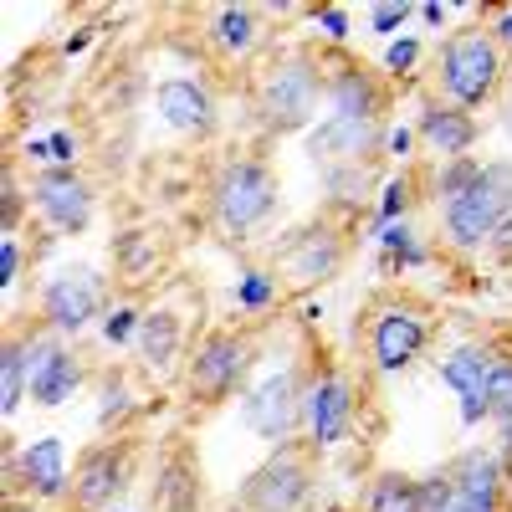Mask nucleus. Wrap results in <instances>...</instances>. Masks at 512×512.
Listing matches in <instances>:
<instances>
[{
	"mask_svg": "<svg viewBox=\"0 0 512 512\" xmlns=\"http://www.w3.org/2000/svg\"><path fill=\"white\" fill-rule=\"evenodd\" d=\"M154 113L164 118V128H175V134L205 144L210 134L221 128V103L216 93H210V82L205 77H164L159 88H154Z\"/></svg>",
	"mask_w": 512,
	"mask_h": 512,
	"instance_id": "f3484780",
	"label": "nucleus"
},
{
	"mask_svg": "<svg viewBox=\"0 0 512 512\" xmlns=\"http://www.w3.org/2000/svg\"><path fill=\"white\" fill-rule=\"evenodd\" d=\"M446 512H497V507H482V502H472V497H461V492H456Z\"/></svg>",
	"mask_w": 512,
	"mask_h": 512,
	"instance_id": "8fccbe9b",
	"label": "nucleus"
},
{
	"mask_svg": "<svg viewBox=\"0 0 512 512\" xmlns=\"http://www.w3.org/2000/svg\"><path fill=\"white\" fill-rule=\"evenodd\" d=\"M482 164H487V159H477V154H466V159H446V164H436V175H431V200H436V205H446V200L466 195V190L477 185V175H482Z\"/></svg>",
	"mask_w": 512,
	"mask_h": 512,
	"instance_id": "473e14b6",
	"label": "nucleus"
},
{
	"mask_svg": "<svg viewBox=\"0 0 512 512\" xmlns=\"http://www.w3.org/2000/svg\"><path fill=\"white\" fill-rule=\"evenodd\" d=\"M323 67H328V113H333V118L390 123V103H395L390 77L374 72V67L359 62V57H344V52H328Z\"/></svg>",
	"mask_w": 512,
	"mask_h": 512,
	"instance_id": "4468645a",
	"label": "nucleus"
},
{
	"mask_svg": "<svg viewBox=\"0 0 512 512\" xmlns=\"http://www.w3.org/2000/svg\"><path fill=\"white\" fill-rule=\"evenodd\" d=\"M77 134H67V128H57V134H47V169H77Z\"/></svg>",
	"mask_w": 512,
	"mask_h": 512,
	"instance_id": "79ce46f5",
	"label": "nucleus"
},
{
	"mask_svg": "<svg viewBox=\"0 0 512 512\" xmlns=\"http://www.w3.org/2000/svg\"><path fill=\"white\" fill-rule=\"evenodd\" d=\"M256 369V338L246 328H210L190 344V359H185V395L205 410L226 405L231 395L246 390V379Z\"/></svg>",
	"mask_w": 512,
	"mask_h": 512,
	"instance_id": "423d86ee",
	"label": "nucleus"
},
{
	"mask_svg": "<svg viewBox=\"0 0 512 512\" xmlns=\"http://www.w3.org/2000/svg\"><path fill=\"white\" fill-rule=\"evenodd\" d=\"M487 31L497 36V47H502V52H512V6H502V11H492V21H487Z\"/></svg>",
	"mask_w": 512,
	"mask_h": 512,
	"instance_id": "a18cd8bd",
	"label": "nucleus"
},
{
	"mask_svg": "<svg viewBox=\"0 0 512 512\" xmlns=\"http://www.w3.org/2000/svg\"><path fill=\"white\" fill-rule=\"evenodd\" d=\"M502 82H507V52L497 47V36L487 26H461L441 41L436 88L446 103H456L466 113H482L502 98Z\"/></svg>",
	"mask_w": 512,
	"mask_h": 512,
	"instance_id": "7ed1b4c3",
	"label": "nucleus"
},
{
	"mask_svg": "<svg viewBox=\"0 0 512 512\" xmlns=\"http://www.w3.org/2000/svg\"><path fill=\"white\" fill-rule=\"evenodd\" d=\"M374 236H379V251H384V272H415V267L431 262V246L415 236L410 221H395V226H384Z\"/></svg>",
	"mask_w": 512,
	"mask_h": 512,
	"instance_id": "c85d7f7f",
	"label": "nucleus"
},
{
	"mask_svg": "<svg viewBox=\"0 0 512 512\" xmlns=\"http://www.w3.org/2000/svg\"><path fill=\"white\" fill-rule=\"evenodd\" d=\"M410 16H420V6H410V0H384V6H369V31L395 41V31H405Z\"/></svg>",
	"mask_w": 512,
	"mask_h": 512,
	"instance_id": "58836bf2",
	"label": "nucleus"
},
{
	"mask_svg": "<svg viewBox=\"0 0 512 512\" xmlns=\"http://www.w3.org/2000/svg\"><path fill=\"white\" fill-rule=\"evenodd\" d=\"M139 328H144V308L139 303H113L108 313H103V323H98V333H103V344L108 349H128V344H139Z\"/></svg>",
	"mask_w": 512,
	"mask_h": 512,
	"instance_id": "f704fd0d",
	"label": "nucleus"
},
{
	"mask_svg": "<svg viewBox=\"0 0 512 512\" xmlns=\"http://www.w3.org/2000/svg\"><path fill=\"white\" fill-rule=\"evenodd\" d=\"M415 139H420L415 128H390V134H384V154L405 164V159H410V149H415Z\"/></svg>",
	"mask_w": 512,
	"mask_h": 512,
	"instance_id": "37998d69",
	"label": "nucleus"
},
{
	"mask_svg": "<svg viewBox=\"0 0 512 512\" xmlns=\"http://www.w3.org/2000/svg\"><path fill=\"white\" fill-rule=\"evenodd\" d=\"M487 420L497 425H512V359L502 354L492 379H487Z\"/></svg>",
	"mask_w": 512,
	"mask_h": 512,
	"instance_id": "c9c22d12",
	"label": "nucleus"
},
{
	"mask_svg": "<svg viewBox=\"0 0 512 512\" xmlns=\"http://www.w3.org/2000/svg\"><path fill=\"white\" fill-rule=\"evenodd\" d=\"M21 210H31V190L21 185L16 159H6V169H0V236L21 231Z\"/></svg>",
	"mask_w": 512,
	"mask_h": 512,
	"instance_id": "72a5a7b5",
	"label": "nucleus"
},
{
	"mask_svg": "<svg viewBox=\"0 0 512 512\" xmlns=\"http://www.w3.org/2000/svg\"><path fill=\"white\" fill-rule=\"evenodd\" d=\"M446 16H451V6H441V0H425V6H420L425 26H446Z\"/></svg>",
	"mask_w": 512,
	"mask_h": 512,
	"instance_id": "de8ad7c7",
	"label": "nucleus"
},
{
	"mask_svg": "<svg viewBox=\"0 0 512 512\" xmlns=\"http://www.w3.org/2000/svg\"><path fill=\"white\" fill-rule=\"evenodd\" d=\"M497 456H502V507L512 512V425H502V446H497Z\"/></svg>",
	"mask_w": 512,
	"mask_h": 512,
	"instance_id": "c03bdc74",
	"label": "nucleus"
},
{
	"mask_svg": "<svg viewBox=\"0 0 512 512\" xmlns=\"http://www.w3.org/2000/svg\"><path fill=\"white\" fill-rule=\"evenodd\" d=\"M384 134H390V123H354L323 113L303 134V144L318 169H338V164H374L384 154Z\"/></svg>",
	"mask_w": 512,
	"mask_h": 512,
	"instance_id": "dca6fc26",
	"label": "nucleus"
},
{
	"mask_svg": "<svg viewBox=\"0 0 512 512\" xmlns=\"http://www.w3.org/2000/svg\"><path fill=\"white\" fill-rule=\"evenodd\" d=\"M359 420V390L354 379L338 364H308V384H303V436L313 451H333L354 436Z\"/></svg>",
	"mask_w": 512,
	"mask_h": 512,
	"instance_id": "9d476101",
	"label": "nucleus"
},
{
	"mask_svg": "<svg viewBox=\"0 0 512 512\" xmlns=\"http://www.w3.org/2000/svg\"><path fill=\"white\" fill-rule=\"evenodd\" d=\"M26 190H31V210L41 216V226L57 236H82L98 216V190L82 169H36Z\"/></svg>",
	"mask_w": 512,
	"mask_h": 512,
	"instance_id": "ddd939ff",
	"label": "nucleus"
},
{
	"mask_svg": "<svg viewBox=\"0 0 512 512\" xmlns=\"http://www.w3.org/2000/svg\"><path fill=\"white\" fill-rule=\"evenodd\" d=\"M420 57H425V47H420L415 36H395L390 47H384V72H390L395 82H405V77H415Z\"/></svg>",
	"mask_w": 512,
	"mask_h": 512,
	"instance_id": "4c0bfd02",
	"label": "nucleus"
},
{
	"mask_svg": "<svg viewBox=\"0 0 512 512\" xmlns=\"http://www.w3.org/2000/svg\"><path fill=\"white\" fill-rule=\"evenodd\" d=\"M21 267H26V246L16 236H0V292H11L21 282Z\"/></svg>",
	"mask_w": 512,
	"mask_h": 512,
	"instance_id": "a19ab883",
	"label": "nucleus"
},
{
	"mask_svg": "<svg viewBox=\"0 0 512 512\" xmlns=\"http://www.w3.org/2000/svg\"><path fill=\"white\" fill-rule=\"evenodd\" d=\"M139 472V446L128 436H103L72 461V512H108Z\"/></svg>",
	"mask_w": 512,
	"mask_h": 512,
	"instance_id": "f8f14e48",
	"label": "nucleus"
},
{
	"mask_svg": "<svg viewBox=\"0 0 512 512\" xmlns=\"http://www.w3.org/2000/svg\"><path fill=\"white\" fill-rule=\"evenodd\" d=\"M88 41H93V31H88V26H82L77 36H67V41H62V52H67V57H77L82 47H88Z\"/></svg>",
	"mask_w": 512,
	"mask_h": 512,
	"instance_id": "09e8293b",
	"label": "nucleus"
},
{
	"mask_svg": "<svg viewBox=\"0 0 512 512\" xmlns=\"http://www.w3.org/2000/svg\"><path fill=\"white\" fill-rule=\"evenodd\" d=\"M344 267H349V231L333 216H318L308 226H297L287 241L272 246V272L292 292H313V287L333 282Z\"/></svg>",
	"mask_w": 512,
	"mask_h": 512,
	"instance_id": "0eeeda50",
	"label": "nucleus"
},
{
	"mask_svg": "<svg viewBox=\"0 0 512 512\" xmlns=\"http://www.w3.org/2000/svg\"><path fill=\"white\" fill-rule=\"evenodd\" d=\"M415 492H420V512H446L451 497H456L451 466H441V472H431V477H415Z\"/></svg>",
	"mask_w": 512,
	"mask_h": 512,
	"instance_id": "e433bc0d",
	"label": "nucleus"
},
{
	"mask_svg": "<svg viewBox=\"0 0 512 512\" xmlns=\"http://www.w3.org/2000/svg\"><path fill=\"white\" fill-rule=\"evenodd\" d=\"M134 415V390H128V374L123 369H108L103 384H98V431L108 436H123V420Z\"/></svg>",
	"mask_w": 512,
	"mask_h": 512,
	"instance_id": "c756f323",
	"label": "nucleus"
},
{
	"mask_svg": "<svg viewBox=\"0 0 512 512\" xmlns=\"http://www.w3.org/2000/svg\"><path fill=\"white\" fill-rule=\"evenodd\" d=\"M441 210V241L456 251V256H482L497 236V226L507 221L512 210V164L507 159H487L477 185L436 205Z\"/></svg>",
	"mask_w": 512,
	"mask_h": 512,
	"instance_id": "20e7f679",
	"label": "nucleus"
},
{
	"mask_svg": "<svg viewBox=\"0 0 512 512\" xmlns=\"http://www.w3.org/2000/svg\"><path fill=\"white\" fill-rule=\"evenodd\" d=\"M113 308L108 297V277L88 262H72V267H57L36 292V318L47 333L57 338H77L82 328L103 323V313Z\"/></svg>",
	"mask_w": 512,
	"mask_h": 512,
	"instance_id": "6e6552de",
	"label": "nucleus"
},
{
	"mask_svg": "<svg viewBox=\"0 0 512 512\" xmlns=\"http://www.w3.org/2000/svg\"><path fill=\"white\" fill-rule=\"evenodd\" d=\"M113 267H118L128 282L149 277V272L159 267V241H154V231H123V236L113 241Z\"/></svg>",
	"mask_w": 512,
	"mask_h": 512,
	"instance_id": "2f4dec72",
	"label": "nucleus"
},
{
	"mask_svg": "<svg viewBox=\"0 0 512 512\" xmlns=\"http://www.w3.org/2000/svg\"><path fill=\"white\" fill-rule=\"evenodd\" d=\"M303 384H308V369L303 364H282V369L256 379L251 390H246V400H241L246 425L272 451L277 446H292L297 436H303Z\"/></svg>",
	"mask_w": 512,
	"mask_h": 512,
	"instance_id": "9b49d317",
	"label": "nucleus"
},
{
	"mask_svg": "<svg viewBox=\"0 0 512 512\" xmlns=\"http://www.w3.org/2000/svg\"><path fill=\"white\" fill-rule=\"evenodd\" d=\"M497 344H482V338H466V344H456L436 369H441V384L446 390H456L461 400V425H482L487 420V379L497 369Z\"/></svg>",
	"mask_w": 512,
	"mask_h": 512,
	"instance_id": "a211bd4d",
	"label": "nucleus"
},
{
	"mask_svg": "<svg viewBox=\"0 0 512 512\" xmlns=\"http://www.w3.org/2000/svg\"><path fill=\"white\" fill-rule=\"evenodd\" d=\"M31 328H6V344H0V415H16L31 400Z\"/></svg>",
	"mask_w": 512,
	"mask_h": 512,
	"instance_id": "b1692460",
	"label": "nucleus"
},
{
	"mask_svg": "<svg viewBox=\"0 0 512 512\" xmlns=\"http://www.w3.org/2000/svg\"><path fill=\"white\" fill-rule=\"evenodd\" d=\"M415 134H420L425 149L446 164V159H466V154L477 149L482 123H477V113H466V108H456V103H446V98H431V103L420 108Z\"/></svg>",
	"mask_w": 512,
	"mask_h": 512,
	"instance_id": "aec40b11",
	"label": "nucleus"
},
{
	"mask_svg": "<svg viewBox=\"0 0 512 512\" xmlns=\"http://www.w3.org/2000/svg\"><path fill=\"white\" fill-rule=\"evenodd\" d=\"M16 466H21V492L31 502H67L72 497V466H67V446L62 436H36L16 451Z\"/></svg>",
	"mask_w": 512,
	"mask_h": 512,
	"instance_id": "6ab92c4d",
	"label": "nucleus"
},
{
	"mask_svg": "<svg viewBox=\"0 0 512 512\" xmlns=\"http://www.w3.org/2000/svg\"><path fill=\"white\" fill-rule=\"evenodd\" d=\"M231 303H236V313H251V318L272 313L282 303V277L272 267H241L231 282Z\"/></svg>",
	"mask_w": 512,
	"mask_h": 512,
	"instance_id": "bb28decb",
	"label": "nucleus"
},
{
	"mask_svg": "<svg viewBox=\"0 0 512 512\" xmlns=\"http://www.w3.org/2000/svg\"><path fill=\"white\" fill-rule=\"evenodd\" d=\"M492 256H502V262H512V210H507V221L497 226V236H492V246H487Z\"/></svg>",
	"mask_w": 512,
	"mask_h": 512,
	"instance_id": "49530a36",
	"label": "nucleus"
},
{
	"mask_svg": "<svg viewBox=\"0 0 512 512\" xmlns=\"http://www.w3.org/2000/svg\"><path fill=\"white\" fill-rule=\"evenodd\" d=\"M451 477H456V492H461V497L507 512V507H502V456H497V451H461V456L451 461Z\"/></svg>",
	"mask_w": 512,
	"mask_h": 512,
	"instance_id": "393cba45",
	"label": "nucleus"
},
{
	"mask_svg": "<svg viewBox=\"0 0 512 512\" xmlns=\"http://www.w3.org/2000/svg\"><path fill=\"white\" fill-rule=\"evenodd\" d=\"M415 190H420L415 169H400V175H390V180H384V185H379V200H374V231L395 226V221H410Z\"/></svg>",
	"mask_w": 512,
	"mask_h": 512,
	"instance_id": "7c9ffc66",
	"label": "nucleus"
},
{
	"mask_svg": "<svg viewBox=\"0 0 512 512\" xmlns=\"http://www.w3.org/2000/svg\"><path fill=\"white\" fill-rule=\"evenodd\" d=\"M139 359L154 369V374H185V359H190V349H185V318H180V308H169V303H159V308H144V328H139Z\"/></svg>",
	"mask_w": 512,
	"mask_h": 512,
	"instance_id": "5701e85b",
	"label": "nucleus"
},
{
	"mask_svg": "<svg viewBox=\"0 0 512 512\" xmlns=\"http://www.w3.org/2000/svg\"><path fill=\"white\" fill-rule=\"evenodd\" d=\"M323 185H328L333 210H364L384 180H374V164H338V169H323Z\"/></svg>",
	"mask_w": 512,
	"mask_h": 512,
	"instance_id": "a878e982",
	"label": "nucleus"
},
{
	"mask_svg": "<svg viewBox=\"0 0 512 512\" xmlns=\"http://www.w3.org/2000/svg\"><path fill=\"white\" fill-rule=\"evenodd\" d=\"M251 103H256V123H262L272 139H282V134H308V128L318 123V108L328 103V67H323V52H308V47L277 52L262 72H256Z\"/></svg>",
	"mask_w": 512,
	"mask_h": 512,
	"instance_id": "f257e3e1",
	"label": "nucleus"
},
{
	"mask_svg": "<svg viewBox=\"0 0 512 512\" xmlns=\"http://www.w3.org/2000/svg\"><path fill=\"white\" fill-rule=\"evenodd\" d=\"M431 333H436V318L431 308L410 292H390L369 308V328H364V354H369V369L379 379H395L405 374L425 349H431Z\"/></svg>",
	"mask_w": 512,
	"mask_h": 512,
	"instance_id": "39448f33",
	"label": "nucleus"
},
{
	"mask_svg": "<svg viewBox=\"0 0 512 512\" xmlns=\"http://www.w3.org/2000/svg\"><path fill=\"white\" fill-rule=\"evenodd\" d=\"M31 405L41 410H57L67 400H77V390L88 384V364H82V354L67 344V338L47 333V328H31Z\"/></svg>",
	"mask_w": 512,
	"mask_h": 512,
	"instance_id": "2eb2a0df",
	"label": "nucleus"
},
{
	"mask_svg": "<svg viewBox=\"0 0 512 512\" xmlns=\"http://www.w3.org/2000/svg\"><path fill=\"white\" fill-rule=\"evenodd\" d=\"M313 31L328 41V47H344L349 31H354V21H349L344 6H313Z\"/></svg>",
	"mask_w": 512,
	"mask_h": 512,
	"instance_id": "ea45409f",
	"label": "nucleus"
},
{
	"mask_svg": "<svg viewBox=\"0 0 512 512\" xmlns=\"http://www.w3.org/2000/svg\"><path fill=\"white\" fill-rule=\"evenodd\" d=\"M359 512H420L415 477H405V472H374L369 487H364Z\"/></svg>",
	"mask_w": 512,
	"mask_h": 512,
	"instance_id": "cd10ccee",
	"label": "nucleus"
},
{
	"mask_svg": "<svg viewBox=\"0 0 512 512\" xmlns=\"http://www.w3.org/2000/svg\"><path fill=\"white\" fill-rule=\"evenodd\" d=\"M154 512H200L205 487H200V461L185 446H169L154 461V482H149Z\"/></svg>",
	"mask_w": 512,
	"mask_h": 512,
	"instance_id": "4be33fe9",
	"label": "nucleus"
},
{
	"mask_svg": "<svg viewBox=\"0 0 512 512\" xmlns=\"http://www.w3.org/2000/svg\"><path fill=\"white\" fill-rule=\"evenodd\" d=\"M282 205V180L267 159L256 154H231L216 164V175L205 185V210L231 246H246L256 231H267Z\"/></svg>",
	"mask_w": 512,
	"mask_h": 512,
	"instance_id": "f03ea898",
	"label": "nucleus"
},
{
	"mask_svg": "<svg viewBox=\"0 0 512 512\" xmlns=\"http://www.w3.org/2000/svg\"><path fill=\"white\" fill-rule=\"evenodd\" d=\"M313 461H308V446H277L267 451V461L241 482L236 492V507L241 512H308L313 507Z\"/></svg>",
	"mask_w": 512,
	"mask_h": 512,
	"instance_id": "1a4fd4ad",
	"label": "nucleus"
},
{
	"mask_svg": "<svg viewBox=\"0 0 512 512\" xmlns=\"http://www.w3.org/2000/svg\"><path fill=\"white\" fill-rule=\"evenodd\" d=\"M205 47L216 52V62H251L256 57V47L267 41V21H262V11L256 6H216L205 16Z\"/></svg>",
	"mask_w": 512,
	"mask_h": 512,
	"instance_id": "412c9836",
	"label": "nucleus"
}]
</instances>
